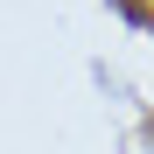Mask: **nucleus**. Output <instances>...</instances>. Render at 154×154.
<instances>
[]
</instances>
